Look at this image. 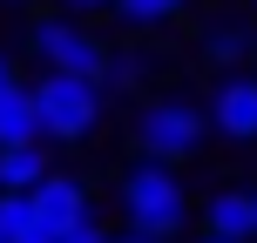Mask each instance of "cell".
I'll return each instance as SVG.
<instances>
[{"mask_svg":"<svg viewBox=\"0 0 257 243\" xmlns=\"http://www.w3.org/2000/svg\"><path fill=\"white\" fill-rule=\"evenodd\" d=\"M122 216H128V230H142L156 243L176 236L183 216H190V189H183L176 162H149L142 155L136 169H122Z\"/></svg>","mask_w":257,"mask_h":243,"instance_id":"cell-1","label":"cell"},{"mask_svg":"<svg viewBox=\"0 0 257 243\" xmlns=\"http://www.w3.org/2000/svg\"><path fill=\"white\" fill-rule=\"evenodd\" d=\"M250 68H257V41H250Z\"/></svg>","mask_w":257,"mask_h":243,"instance_id":"cell-18","label":"cell"},{"mask_svg":"<svg viewBox=\"0 0 257 243\" xmlns=\"http://www.w3.org/2000/svg\"><path fill=\"white\" fill-rule=\"evenodd\" d=\"M34 115H41V142H88L95 122H102V81L48 68L34 81Z\"/></svg>","mask_w":257,"mask_h":243,"instance_id":"cell-2","label":"cell"},{"mask_svg":"<svg viewBox=\"0 0 257 243\" xmlns=\"http://www.w3.org/2000/svg\"><path fill=\"white\" fill-rule=\"evenodd\" d=\"M7 81H14V61H7V54H0V88H7Z\"/></svg>","mask_w":257,"mask_h":243,"instance_id":"cell-17","label":"cell"},{"mask_svg":"<svg viewBox=\"0 0 257 243\" xmlns=\"http://www.w3.org/2000/svg\"><path fill=\"white\" fill-rule=\"evenodd\" d=\"M250 209H257V189H250Z\"/></svg>","mask_w":257,"mask_h":243,"instance_id":"cell-20","label":"cell"},{"mask_svg":"<svg viewBox=\"0 0 257 243\" xmlns=\"http://www.w3.org/2000/svg\"><path fill=\"white\" fill-rule=\"evenodd\" d=\"M142 75H149V54H136V48H128V54H115V48H108V75H102V95H122V88H136Z\"/></svg>","mask_w":257,"mask_h":243,"instance_id":"cell-12","label":"cell"},{"mask_svg":"<svg viewBox=\"0 0 257 243\" xmlns=\"http://www.w3.org/2000/svg\"><path fill=\"white\" fill-rule=\"evenodd\" d=\"M196 243H223V236H196Z\"/></svg>","mask_w":257,"mask_h":243,"instance_id":"cell-19","label":"cell"},{"mask_svg":"<svg viewBox=\"0 0 257 243\" xmlns=\"http://www.w3.org/2000/svg\"><path fill=\"white\" fill-rule=\"evenodd\" d=\"M27 209H34L41 230H75L81 216H95V209H88V189H81L75 176H61V169H48V176L27 189Z\"/></svg>","mask_w":257,"mask_h":243,"instance_id":"cell-5","label":"cell"},{"mask_svg":"<svg viewBox=\"0 0 257 243\" xmlns=\"http://www.w3.org/2000/svg\"><path fill=\"white\" fill-rule=\"evenodd\" d=\"M48 176V149L41 142H0V189H34V182Z\"/></svg>","mask_w":257,"mask_h":243,"instance_id":"cell-8","label":"cell"},{"mask_svg":"<svg viewBox=\"0 0 257 243\" xmlns=\"http://www.w3.org/2000/svg\"><path fill=\"white\" fill-rule=\"evenodd\" d=\"M203 135H210V115L196 102H183V95H163V102H149L136 115V149L149 162H190L203 149Z\"/></svg>","mask_w":257,"mask_h":243,"instance_id":"cell-3","label":"cell"},{"mask_svg":"<svg viewBox=\"0 0 257 243\" xmlns=\"http://www.w3.org/2000/svg\"><path fill=\"white\" fill-rule=\"evenodd\" d=\"M115 7H122L128 27H169L183 7H190V0H115Z\"/></svg>","mask_w":257,"mask_h":243,"instance_id":"cell-11","label":"cell"},{"mask_svg":"<svg viewBox=\"0 0 257 243\" xmlns=\"http://www.w3.org/2000/svg\"><path fill=\"white\" fill-rule=\"evenodd\" d=\"M108 243H156V236H142V230H122V236H108Z\"/></svg>","mask_w":257,"mask_h":243,"instance_id":"cell-15","label":"cell"},{"mask_svg":"<svg viewBox=\"0 0 257 243\" xmlns=\"http://www.w3.org/2000/svg\"><path fill=\"white\" fill-rule=\"evenodd\" d=\"M68 7H81V14H95V7H115V0H68Z\"/></svg>","mask_w":257,"mask_h":243,"instance_id":"cell-16","label":"cell"},{"mask_svg":"<svg viewBox=\"0 0 257 243\" xmlns=\"http://www.w3.org/2000/svg\"><path fill=\"white\" fill-rule=\"evenodd\" d=\"M210 128L223 142H257V75H230L210 102Z\"/></svg>","mask_w":257,"mask_h":243,"instance_id":"cell-6","label":"cell"},{"mask_svg":"<svg viewBox=\"0 0 257 243\" xmlns=\"http://www.w3.org/2000/svg\"><path fill=\"white\" fill-rule=\"evenodd\" d=\"M27 230H34V209H27L21 189H0V243H21Z\"/></svg>","mask_w":257,"mask_h":243,"instance_id":"cell-13","label":"cell"},{"mask_svg":"<svg viewBox=\"0 0 257 243\" xmlns=\"http://www.w3.org/2000/svg\"><path fill=\"white\" fill-rule=\"evenodd\" d=\"M250 27L244 21H217V27H210V34H203V61H217V68H237V61H250Z\"/></svg>","mask_w":257,"mask_h":243,"instance_id":"cell-10","label":"cell"},{"mask_svg":"<svg viewBox=\"0 0 257 243\" xmlns=\"http://www.w3.org/2000/svg\"><path fill=\"white\" fill-rule=\"evenodd\" d=\"M27 54H34L41 68H54V75H81V81H102V75H108V48H102V34H88V27L68 21V14H54V21H34V27H27Z\"/></svg>","mask_w":257,"mask_h":243,"instance_id":"cell-4","label":"cell"},{"mask_svg":"<svg viewBox=\"0 0 257 243\" xmlns=\"http://www.w3.org/2000/svg\"><path fill=\"white\" fill-rule=\"evenodd\" d=\"M203 236H223V243H257V209H250V189H217L203 203Z\"/></svg>","mask_w":257,"mask_h":243,"instance_id":"cell-7","label":"cell"},{"mask_svg":"<svg viewBox=\"0 0 257 243\" xmlns=\"http://www.w3.org/2000/svg\"><path fill=\"white\" fill-rule=\"evenodd\" d=\"M0 142H41L34 88H21V81H7V88H0Z\"/></svg>","mask_w":257,"mask_h":243,"instance_id":"cell-9","label":"cell"},{"mask_svg":"<svg viewBox=\"0 0 257 243\" xmlns=\"http://www.w3.org/2000/svg\"><path fill=\"white\" fill-rule=\"evenodd\" d=\"M68 243H108V236H102V223H95V216H81L75 230H68Z\"/></svg>","mask_w":257,"mask_h":243,"instance_id":"cell-14","label":"cell"}]
</instances>
